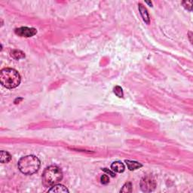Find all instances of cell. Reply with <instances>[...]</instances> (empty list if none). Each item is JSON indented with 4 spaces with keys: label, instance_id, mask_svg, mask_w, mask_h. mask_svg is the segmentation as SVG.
<instances>
[{
    "label": "cell",
    "instance_id": "5bb4252c",
    "mask_svg": "<svg viewBox=\"0 0 193 193\" xmlns=\"http://www.w3.org/2000/svg\"><path fill=\"white\" fill-rule=\"evenodd\" d=\"M182 4H183V5L184 6V8L185 9H187V10L189 11H192V1H184L182 3Z\"/></svg>",
    "mask_w": 193,
    "mask_h": 193
},
{
    "label": "cell",
    "instance_id": "4fadbf2b",
    "mask_svg": "<svg viewBox=\"0 0 193 193\" xmlns=\"http://www.w3.org/2000/svg\"><path fill=\"white\" fill-rule=\"evenodd\" d=\"M114 93H115L116 96L119 97H123L124 96L122 88H121L120 86H115V87L114 88Z\"/></svg>",
    "mask_w": 193,
    "mask_h": 193
},
{
    "label": "cell",
    "instance_id": "30bf717a",
    "mask_svg": "<svg viewBox=\"0 0 193 193\" xmlns=\"http://www.w3.org/2000/svg\"><path fill=\"white\" fill-rule=\"evenodd\" d=\"M12 159V155H11L8 152L5 151H1L0 153V162L3 164L5 163H8L11 161Z\"/></svg>",
    "mask_w": 193,
    "mask_h": 193
},
{
    "label": "cell",
    "instance_id": "9a60e30c",
    "mask_svg": "<svg viewBox=\"0 0 193 193\" xmlns=\"http://www.w3.org/2000/svg\"><path fill=\"white\" fill-rule=\"evenodd\" d=\"M100 181L102 184L106 185V184H108L109 182H110V178H109L107 175H103V176H101V177H100Z\"/></svg>",
    "mask_w": 193,
    "mask_h": 193
},
{
    "label": "cell",
    "instance_id": "7a4b0ae2",
    "mask_svg": "<svg viewBox=\"0 0 193 193\" xmlns=\"http://www.w3.org/2000/svg\"><path fill=\"white\" fill-rule=\"evenodd\" d=\"M40 160L35 155H27L18 161V166L20 171L26 175H32L40 168Z\"/></svg>",
    "mask_w": 193,
    "mask_h": 193
},
{
    "label": "cell",
    "instance_id": "9c48e42d",
    "mask_svg": "<svg viewBox=\"0 0 193 193\" xmlns=\"http://www.w3.org/2000/svg\"><path fill=\"white\" fill-rule=\"evenodd\" d=\"M125 163L127 164V168H128L130 170H134L138 169V168H140L143 167L141 164L137 162H134V161H129L126 160L125 161Z\"/></svg>",
    "mask_w": 193,
    "mask_h": 193
},
{
    "label": "cell",
    "instance_id": "3957f363",
    "mask_svg": "<svg viewBox=\"0 0 193 193\" xmlns=\"http://www.w3.org/2000/svg\"><path fill=\"white\" fill-rule=\"evenodd\" d=\"M42 183L46 187H52L63 179V172L57 166L48 167L42 174Z\"/></svg>",
    "mask_w": 193,
    "mask_h": 193
},
{
    "label": "cell",
    "instance_id": "52a82bcc",
    "mask_svg": "<svg viewBox=\"0 0 193 193\" xmlns=\"http://www.w3.org/2000/svg\"><path fill=\"white\" fill-rule=\"evenodd\" d=\"M111 169L112 171L116 173H123L125 170V167L122 162L117 161L111 164Z\"/></svg>",
    "mask_w": 193,
    "mask_h": 193
},
{
    "label": "cell",
    "instance_id": "8992f818",
    "mask_svg": "<svg viewBox=\"0 0 193 193\" xmlns=\"http://www.w3.org/2000/svg\"><path fill=\"white\" fill-rule=\"evenodd\" d=\"M138 6H139L140 15H141L142 18H143V21L145 22L146 24H149V23H150V18H149V13L147 12V9L142 4H139L138 5Z\"/></svg>",
    "mask_w": 193,
    "mask_h": 193
},
{
    "label": "cell",
    "instance_id": "ba28073f",
    "mask_svg": "<svg viewBox=\"0 0 193 193\" xmlns=\"http://www.w3.org/2000/svg\"><path fill=\"white\" fill-rule=\"evenodd\" d=\"M49 192H69V190L67 189V187H65L64 185H61V184H56L53 185V186L48 190Z\"/></svg>",
    "mask_w": 193,
    "mask_h": 193
},
{
    "label": "cell",
    "instance_id": "5b68a950",
    "mask_svg": "<svg viewBox=\"0 0 193 193\" xmlns=\"http://www.w3.org/2000/svg\"><path fill=\"white\" fill-rule=\"evenodd\" d=\"M16 35L20 37H26V38H29L35 35L37 33V30L35 28H29L27 27H23L20 28H17L14 30Z\"/></svg>",
    "mask_w": 193,
    "mask_h": 193
},
{
    "label": "cell",
    "instance_id": "277c9868",
    "mask_svg": "<svg viewBox=\"0 0 193 193\" xmlns=\"http://www.w3.org/2000/svg\"><path fill=\"white\" fill-rule=\"evenodd\" d=\"M155 187H156V183L150 176L143 177L140 181V188L144 192H153L155 190Z\"/></svg>",
    "mask_w": 193,
    "mask_h": 193
},
{
    "label": "cell",
    "instance_id": "6da1fadb",
    "mask_svg": "<svg viewBox=\"0 0 193 193\" xmlns=\"http://www.w3.org/2000/svg\"><path fill=\"white\" fill-rule=\"evenodd\" d=\"M21 78L14 69L5 68L0 72V82L6 88H15L20 85Z\"/></svg>",
    "mask_w": 193,
    "mask_h": 193
},
{
    "label": "cell",
    "instance_id": "8fae6325",
    "mask_svg": "<svg viewBox=\"0 0 193 193\" xmlns=\"http://www.w3.org/2000/svg\"><path fill=\"white\" fill-rule=\"evenodd\" d=\"M11 56H12L14 59L18 61V60L23 59V58L25 57V54L20 50H14L11 52Z\"/></svg>",
    "mask_w": 193,
    "mask_h": 193
},
{
    "label": "cell",
    "instance_id": "7c38bea8",
    "mask_svg": "<svg viewBox=\"0 0 193 193\" xmlns=\"http://www.w3.org/2000/svg\"><path fill=\"white\" fill-rule=\"evenodd\" d=\"M132 192V184L128 182L123 185V187L120 190V192Z\"/></svg>",
    "mask_w": 193,
    "mask_h": 193
},
{
    "label": "cell",
    "instance_id": "2e32d148",
    "mask_svg": "<svg viewBox=\"0 0 193 193\" xmlns=\"http://www.w3.org/2000/svg\"><path fill=\"white\" fill-rule=\"evenodd\" d=\"M102 170H104V171L106 172V173H107V174H110V175H111V177H115V173H114V171L112 172V171H111V170H108L107 168H103Z\"/></svg>",
    "mask_w": 193,
    "mask_h": 193
}]
</instances>
